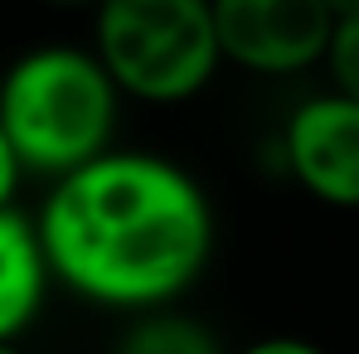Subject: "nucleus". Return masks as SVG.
I'll use <instances>...</instances> for the list:
<instances>
[{
    "instance_id": "39448f33",
    "label": "nucleus",
    "mask_w": 359,
    "mask_h": 354,
    "mask_svg": "<svg viewBox=\"0 0 359 354\" xmlns=\"http://www.w3.org/2000/svg\"><path fill=\"white\" fill-rule=\"evenodd\" d=\"M282 156L297 184L335 209H359V102L320 93L287 117Z\"/></svg>"
},
{
    "instance_id": "f03ea898",
    "label": "nucleus",
    "mask_w": 359,
    "mask_h": 354,
    "mask_svg": "<svg viewBox=\"0 0 359 354\" xmlns=\"http://www.w3.org/2000/svg\"><path fill=\"white\" fill-rule=\"evenodd\" d=\"M117 97L97 54L49 44L15 59L0 78V131L25 170L68 179L112 156Z\"/></svg>"
},
{
    "instance_id": "423d86ee",
    "label": "nucleus",
    "mask_w": 359,
    "mask_h": 354,
    "mask_svg": "<svg viewBox=\"0 0 359 354\" xmlns=\"http://www.w3.org/2000/svg\"><path fill=\"white\" fill-rule=\"evenodd\" d=\"M49 257L39 243V224H29L20 209L0 214V345H15V335L39 315L49 287Z\"/></svg>"
},
{
    "instance_id": "f257e3e1",
    "label": "nucleus",
    "mask_w": 359,
    "mask_h": 354,
    "mask_svg": "<svg viewBox=\"0 0 359 354\" xmlns=\"http://www.w3.org/2000/svg\"><path fill=\"white\" fill-rule=\"evenodd\" d=\"M39 243L49 272L78 296L156 311L204 277L214 214L180 165L146 151H112L54 179L39 209Z\"/></svg>"
},
{
    "instance_id": "1a4fd4ad",
    "label": "nucleus",
    "mask_w": 359,
    "mask_h": 354,
    "mask_svg": "<svg viewBox=\"0 0 359 354\" xmlns=\"http://www.w3.org/2000/svg\"><path fill=\"white\" fill-rule=\"evenodd\" d=\"M238 354H325L316 340H301V335H267V340H252Z\"/></svg>"
},
{
    "instance_id": "6e6552de",
    "label": "nucleus",
    "mask_w": 359,
    "mask_h": 354,
    "mask_svg": "<svg viewBox=\"0 0 359 354\" xmlns=\"http://www.w3.org/2000/svg\"><path fill=\"white\" fill-rule=\"evenodd\" d=\"M330 73H335V93L359 102V0L355 5H335V39H330Z\"/></svg>"
},
{
    "instance_id": "9d476101",
    "label": "nucleus",
    "mask_w": 359,
    "mask_h": 354,
    "mask_svg": "<svg viewBox=\"0 0 359 354\" xmlns=\"http://www.w3.org/2000/svg\"><path fill=\"white\" fill-rule=\"evenodd\" d=\"M25 175V165H20V156L10 151V141H5V131H0V214L10 209V199H15V184Z\"/></svg>"
},
{
    "instance_id": "9b49d317",
    "label": "nucleus",
    "mask_w": 359,
    "mask_h": 354,
    "mask_svg": "<svg viewBox=\"0 0 359 354\" xmlns=\"http://www.w3.org/2000/svg\"><path fill=\"white\" fill-rule=\"evenodd\" d=\"M0 354H25V350H15V345H0Z\"/></svg>"
},
{
    "instance_id": "7ed1b4c3",
    "label": "nucleus",
    "mask_w": 359,
    "mask_h": 354,
    "mask_svg": "<svg viewBox=\"0 0 359 354\" xmlns=\"http://www.w3.org/2000/svg\"><path fill=\"white\" fill-rule=\"evenodd\" d=\"M93 54L117 93L141 102H184L224 63L214 5L204 0H107Z\"/></svg>"
},
{
    "instance_id": "20e7f679",
    "label": "nucleus",
    "mask_w": 359,
    "mask_h": 354,
    "mask_svg": "<svg viewBox=\"0 0 359 354\" xmlns=\"http://www.w3.org/2000/svg\"><path fill=\"white\" fill-rule=\"evenodd\" d=\"M219 49L248 73H301L330 59L335 5L325 0H219Z\"/></svg>"
},
{
    "instance_id": "0eeeda50",
    "label": "nucleus",
    "mask_w": 359,
    "mask_h": 354,
    "mask_svg": "<svg viewBox=\"0 0 359 354\" xmlns=\"http://www.w3.org/2000/svg\"><path fill=\"white\" fill-rule=\"evenodd\" d=\"M117 354H224V345L184 315H146L126 330Z\"/></svg>"
}]
</instances>
